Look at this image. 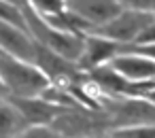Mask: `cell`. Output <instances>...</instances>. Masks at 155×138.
<instances>
[{"label": "cell", "instance_id": "cell-20", "mask_svg": "<svg viewBox=\"0 0 155 138\" xmlns=\"http://www.w3.org/2000/svg\"><path fill=\"white\" fill-rule=\"evenodd\" d=\"M9 100V94H7V89H5V85L0 83V102H7Z\"/></svg>", "mask_w": 155, "mask_h": 138}, {"label": "cell", "instance_id": "cell-13", "mask_svg": "<svg viewBox=\"0 0 155 138\" xmlns=\"http://www.w3.org/2000/svg\"><path fill=\"white\" fill-rule=\"evenodd\" d=\"M26 7L38 17H53L66 11V0H26Z\"/></svg>", "mask_w": 155, "mask_h": 138}, {"label": "cell", "instance_id": "cell-22", "mask_svg": "<svg viewBox=\"0 0 155 138\" xmlns=\"http://www.w3.org/2000/svg\"><path fill=\"white\" fill-rule=\"evenodd\" d=\"M11 2H15V5H17V0H11Z\"/></svg>", "mask_w": 155, "mask_h": 138}, {"label": "cell", "instance_id": "cell-15", "mask_svg": "<svg viewBox=\"0 0 155 138\" xmlns=\"http://www.w3.org/2000/svg\"><path fill=\"white\" fill-rule=\"evenodd\" d=\"M108 136H113V138H155V123L113 130V132H108Z\"/></svg>", "mask_w": 155, "mask_h": 138}, {"label": "cell", "instance_id": "cell-18", "mask_svg": "<svg viewBox=\"0 0 155 138\" xmlns=\"http://www.w3.org/2000/svg\"><path fill=\"white\" fill-rule=\"evenodd\" d=\"M147 45H155V19L138 34V38L134 41L132 47H147Z\"/></svg>", "mask_w": 155, "mask_h": 138}, {"label": "cell", "instance_id": "cell-7", "mask_svg": "<svg viewBox=\"0 0 155 138\" xmlns=\"http://www.w3.org/2000/svg\"><path fill=\"white\" fill-rule=\"evenodd\" d=\"M123 51H127L125 45L113 43V41L96 36V34H85L83 36V53H81V58L77 62V68L87 74L89 70L106 66L113 58H117Z\"/></svg>", "mask_w": 155, "mask_h": 138}, {"label": "cell", "instance_id": "cell-5", "mask_svg": "<svg viewBox=\"0 0 155 138\" xmlns=\"http://www.w3.org/2000/svg\"><path fill=\"white\" fill-rule=\"evenodd\" d=\"M153 19H155L153 15L123 9V11H121L117 17H113L108 24H104V26H100V28H94V30L87 32V34H96V36L108 38V41H113V43L132 47L134 41L138 38V34H140Z\"/></svg>", "mask_w": 155, "mask_h": 138}, {"label": "cell", "instance_id": "cell-1", "mask_svg": "<svg viewBox=\"0 0 155 138\" xmlns=\"http://www.w3.org/2000/svg\"><path fill=\"white\" fill-rule=\"evenodd\" d=\"M0 83L9 98H38L49 85V77L30 62L17 60L0 51Z\"/></svg>", "mask_w": 155, "mask_h": 138}, {"label": "cell", "instance_id": "cell-10", "mask_svg": "<svg viewBox=\"0 0 155 138\" xmlns=\"http://www.w3.org/2000/svg\"><path fill=\"white\" fill-rule=\"evenodd\" d=\"M7 102L17 110L26 125H51V121L60 113H64L41 98H9Z\"/></svg>", "mask_w": 155, "mask_h": 138}, {"label": "cell", "instance_id": "cell-19", "mask_svg": "<svg viewBox=\"0 0 155 138\" xmlns=\"http://www.w3.org/2000/svg\"><path fill=\"white\" fill-rule=\"evenodd\" d=\"M132 51H136V53H140V55H144V58H149V60H153L155 62V45H147V47H130Z\"/></svg>", "mask_w": 155, "mask_h": 138}, {"label": "cell", "instance_id": "cell-21", "mask_svg": "<svg viewBox=\"0 0 155 138\" xmlns=\"http://www.w3.org/2000/svg\"><path fill=\"white\" fill-rule=\"evenodd\" d=\"M144 100H149V102H151V104L155 106V89H153L151 94H147V96H144Z\"/></svg>", "mask_w": 155, "mask_h": 138}, {"label": "cell", "instance_id": "cell-16", "mask_svg": "<svg viewBox=\"0 0 155 138\" xmlns=\"http://www.w3.org/2000/svg\"><path fill=\"white\" fill-rule=\"evenodd\" d=\"M15 138H62L49 125H26Z\"/></svg>", "mask_w": 155, "mask_h": 138}, {"label": "cell", "instance_id": "cell-6", "mask_svg": "<svg viewBox=\"0 0 155 138\" xmlns=\"http://www.w3.org/2000/svg\"><path fill=\"white\" fill-rule=\"evenodd\" d=\"M66 11L85 21L91 32L94 28H100L117 17L123 7L119 0H66Z\"/></svg>", "mask_w": 155, "mask_h": 138}, {"label": "cell", "instance_id": "cell-8", "mask_svg": "<svg viewBox=\"0 0 155 138\" xmlns=\"http://www.w3.org/2000/svg\"><path fill=\"white\" fill-rule=\"evenodd\" d=\"M106 66L127 83H142V81H153L155 79V62L136 53V51H132L130 47H127V51L113 58Z\"/></svg>", "mask_w": 155, "mask_h": 138}, {"label": "cell", "instance_id": "cell-14", "mask_svg": "<svg viewBox=\"0 0 155 138\" xmlns=\"http://www.w3.org/2000/svg\"><path fill=\"white\" fill-rule=\"evenodd\" d=\"M0 19L9 21V24H13V26H17V28H21V30L28 32L26 17H24V7L11 2V0H0Z\"/></svg>", "mask_w": 155, "mask_h": 138}, {"label": "cell", "instance_id": "cell-11", "mask_svg": "<svg viewBox=\"0 0 155 138\" xmlns=\"http://www.w3.org/2000/svg\"><path fill=\"white\" fill-rule=\"evenodd\" d=\"M38 98L45 100L47 104L60 108V110H83L81 104L74 100V96H72L66 87H60V85H53V83H51V85H49Z\"/></svg>", "mask_w": 155, "mask_h": 138}, {"label": "cell", "instance_id": "cell-4", "mask_svg": "<svg viewBox=\"0 0 155 138\" xmlns=\"http://www.w3.org/2000/svg\"><path fill=\"white\" fill-rule=\"evenodd\" d=\"M49 127L62 138H102L110 132L104 113L91 110H64L51 121Z\"/></svg>", "mask_w": 155, "mask_h": 138}, {"label": "cell", "instance_id": "cell-9", "mask_svg": "<svg viewBox=\"0 0 155 138\" xmlns=\"http://www.w3.org/2000/svg\"><path fill=\"white\" fill-rule=\"evenodd\" d=\"M0 51L17 60L36 64V43L32 41V36L26 30L2 19H0Z\"/></svg>", "mask_w": 155, "mask_h": 138}, {"label": "cell", "instance_id": "cell-23", "mask_svg": "<svg viewBox=\"0 0 155 138\" xmlns=\"http://www.w3.org/2000/svg\"><path fill=\"white\" fill-rule=\"evenodd\" d=\"M106 138H113V136H108V134H106Z\"/></svg>", "mask_w": 155, "mask_h": 138}, {"label": "cell", "instance_id": "cell-2", "mask_svg": "<svg viewBox=\"0 0 155 138\" xmlns=\"http://www.w3.org/2000/svg\"><path fill=\"white\" fill-rule=\"evenodd\" d=\"M24 17H26V28L28 34L32 36V41L43 47L45 51L58 55L60 60L74 64L79 62L81 53H83V36L81 34H68V32H60L51 26H47L36 13H32L26 5H24Z\"/></svg>", "mask_w": 155, "mask_h": 138}, {"label": "cell", "instance_id": "cell-24", "mask_svg": "<svg viewBox=\"0 0 155 138\" xmlns=\"http://www.w3.org/2000/svg\"><path fill=\"white\" fill-rule=\"evenodd\" d=\"M102 138H106V136H102Z\"/></svg>", "mask_w": 155, "mask_h": 138}, {"label": "cell", "instance_id": "cell-12", "mask_svg": "<svg viewBox=\"0 0 155 138\" xmlns=\"http://www.w3.org/2000/svg\"><path fill=\"white\" fill-rule=\"evenodd\" d=\"M26 127L24 119L9 102H0V138H15Z\"/></svg>", "mask_w": 155, "mask_h": 138}, {"label": "cell", "instance_id": "cell-3", "mask_svg": "<svg viewBox=\"0 0 155 138\" xmlns=\"http://www.w3.org/2000/svg\"><path fill=\"white\" fill-rule=\"evenodd\" d=\"M96 98L104 117L108 119L110 132L155 123V106L144 98H115L104 94H96Z\"/></svg>", "mask_w": 155, "mask_h": 138}, {"label": "cell", "instance_id": "cell-17", "mask_svg": "<svg viewBox=\"0 0 155 138\" xmlns=\"http://www.w3.org/2000/svg\"><path fill=\"white\" fill-rule=\"evenodd\" d=\"M119 5L123 9L130 11H138V13H147L155 17V0H119Z\"/></svg>", "mask_w": 155, "mask_h": 138}]
</instances>
